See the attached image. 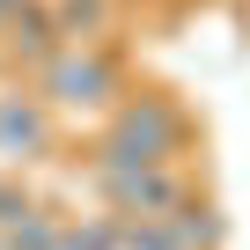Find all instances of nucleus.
I'll use <instances>...</instances> for the list:
<instances>
[{"instance_id":"obj_6","label":"nucleus","mask_w":250,"mask_h":250,"mask_svg":"<svg viewBox=\"0 0 250 250\" xmlns=\"http://www.w3.org/2000/svg\"><path fill=\"white\" fill-rule=\"evenodd\" d=\"M162 228H169V250H228V213L199 191L191 206H177V213H162Z\"/></svg>"},{"instance_id":"obj_4","label":"nucleus","mask_w":250,"mask_h":250,"mask_svg":"<svg viewBox=\"0 0 250 250\" xmlns=\"http://www.w3.org/2000/svg\"><path fill=\"white\" fill-rule=\"evenodd\" d=\"M59 155V110L44 96L0 88V169H37Z\"/></svg>"},{"instance_id":"obj_1","label":"nucleus","mask_w":250,"mask_h":250,"mask_svg":"<svg viewBox=\"0 0 250 250\" xmlns=\"http://www.w3.org/2000/svg\"><path fill=\"white\" fill-rule=\"evenodd\" d=\"M191 140H199V125H191V110H184L177 96H162V88L133 96V88H125V96L96 118V147H88V162H96V169L184 162V155H191Z\"/></svg>"},{"instance_id":"obj_9","label":"nucleus","mask_w":250,"mask_h":250,"mask_svg":"<svg viewBox=\"0 0 250 250\" xmlns=\"http://www.w3.org/2000/svg\"><path fill=\"white\" fill-rule=\"evenodd\" d=\"M8 8H22V0H0V15H8Z\"/></svg>"},{"instance_id":"obj_2","label":"nucleus","mask_w":250,"mask_h":250,"mask_svg":"<svg viewBox=\"0 0 250 250\" xmlns=\"http://www.w3.org/2000/svg\"><path fill=\"white\" fill-rule=\"evenodd\" d=\"M30 81H37V96L59 110V118H103L118 96H125V66H118V52H103V37L96 44H52L37 66H30Z\"/></svg>"},{"instance_id":"obj_7","label":"nucleus","mask_w":250,"mask_h":250,"mask_svg":"<svg viewBox=\"0 0 250 250\" xmlns=\"http://www.w3.org/2000/svg\"><path fill=\"white\" fill-rule=\"evenodd\" d=\"M44 8H52V30L66 44H96V37H110L118 0H44Z\"/></svg>"},{"instance_id":"obj_5","label":"nucleus","mask_w":250,"mask_h":250,"mask_svg":"<svg viewBox=\"0 0 250 250\" xmlns=\"http://www.w3.org/2000/svg\"><path fill=\"white\" fill-rule=\"evenodd\" d=\"M52 44H59V30H52V8H44V0H22V8L0 15V59H8V66L30 74Z\"/></svg>"},{"instance_id":"obj_3","label":"nucleus","mask_w":250,"mask_h":250,"mask_svg":"<svg viewBox=\"0 0 250 250\" xmlns=\"http://www.w3.org/2000/svg\"><path fill=\"white\" fill-rule=\"evenodd\" d=\"M81 177L103 199V213H133V221H162V213H177V206L199 199V184L184 177V162H133V169H96L88 162Z\"/></svg>"},{"instance_id":"obj_8","label":"nucleus","mask_w":250,"mask_h":250,"mask_svg":"<svg viewBox=\"0 0 250 250\" xmlns=\"http://www.w3.org/2000/svg\"><path fill=\"white\" fill-rule=\"evenodd\" d=\"M52 243H59V213L52 206H30L22 221L0 228V250H52Z\"/></svg>"}]
</instances>
